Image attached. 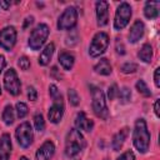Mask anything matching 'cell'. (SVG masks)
Here are the masks:
<instances>
[{
	"instance_id": "277c9868",
	"label": "cell",
	"mask_w": 160,
	"mask_h": 160,
	"mask_svg": "<svg viewBox=\"0 0 160 160\" xmlns=\"http://www.w3.org/2000/svg\"><path fill=\"white\" fill-rule=\"evenodd\" d=\"M91 98H92L91 106H92L94 114L98 118L106 120L109 118V110L106 106V100H105V95H104L102 90L99 88L91 86Z\"/></svg>"
},
{
	"instance_id": "f1b7e54d",
	"label": "cell",
	"mask_w": 160,
	"mask_h": 160,
	"mask_svg": "<svg viewBox=\"0 0 160 160\" xmlns=\"http://www.w3.org/2000/svg\"><path fill=\"white\" fill-rule=\"evenodd\" d=\"M79 41V36H78V32L75 30H70V34L66 36L65 39V44L69 45V46H74L75 44H78Z\"/></svg>"
},
{
	"instance_id": "ba28073f",
	"label": "cell",
	"mask_w": 160,
	"mask_h": 160,
	"mask_svg": "<svg viewBox=\"0 0 160 160\" xmlns=\"http://www.w3.org/2000/svg\"><path fill=\"white\" fill-rule=\"evenodd\" d=\"M131 6L128 2H121L115 12V19H114V29L115 30H122L130 21L131 18Z\"/></svg>"
},
{
	"instance_id": "8fae6325",
	"label": "cell",
	"mask_w": 160,
	"mask_h": 160,
	"mask_svg": "<svg viewBox=\"0 0 160 160\" xmlns=\"http://www.w3.org/2000/svg\"><path fill=\"white\" fill-rule=\"evenodd\" d=\"M16 42V30L14 26H6L0 30V46L10 51Z\"/></svg>"
},
{
	"instance_id": "4dcf8cb0",
	"label": "cell",
	"mask_w": 160,
	"mask_h": 160,
	"mask_svg": "<svg viewBox=\"0 0 160 160\" xmlns=\"http://www.w3.org/2000/svg\"><path fill=\"white\" fill-rule=\"evenodd\" d=\"M18 65H19V68H20L21 70H28V69L30 68V60H29V58H26V56L19 58Z\"/></svg>"
},
{
	"instance_id": "44dd1931",
	"label": "cell",
	"mask_w": 160,
	"mask_h": 160,
	"mask_svg": "<svg viewBox=\"0 0 160 160\" xmlns=\"http://www.w3.org/2000/svg\"><path fill=\"white\" fill-rule=\"evenodd\" d=\"M94 70H95V72H98L100 75H104V76L110 75L111 71H112L111 70V65H110L108 59H100V61L94 66Z\"/></svg>"
},
{
	"instance_id": "f35d334b",
	"label": "cell",
	"mask_w": 160,
	"mask_h": 160,
	"mask_svg": "<svg viewBox=\"0 0 160 160\" xmlns=\"http://www.w3.org/2000/svg\"><path fill=\"white\" fill-rule=\"evenodd\" d=\"M32 20H34V18H32V16L26 18V19H25V22H24V25H22V28H24V29H26V28L32 22Z\"/></svg>"
},
{
	"instance_id": "836d02e7",
	"label": "cell",
	"mask_w": 160,
	"mask_h": 160,
	"mask_svg": "<svg viewBox=\"0 0 160 160\" xmlns=\"http://www.w3.org/2000/svg\"><path fill=\"white\" fill-rule=\"evenodd\" d=\"M115 50H116V52L119 55H124L125 54V46H124V44H122V41L120 39H116V41H115Z\"/></svg>"
},
{
	"instance_id": "f546056e",
	"label": "cell",
	"mask_w": 160,
	"mask_h": 160,
	"mask_svg": "<svg viewBox=\"0 0 160 160\" xmlns=\"http://www.w3.org/2000/svg\"><path fill=\"white\" fill-rule=\"evenodd\" d=\"M138 70V65L135 62H125L121 65V71L124 74H132Z\"/></svg>"
},
{
	"instance_id": "d6986e66",
	"label": "cell",
	"mask_w": 160,
	"mask_h": 160,
	"mask_svg": "<svg viewBox=\"0 0 160 160\" xmlns=\"http://www.w3.org/2000/svg\"><path fill=\"white\" fill-rule=\"evenodd\" d=\"M54 50H55V45H54L52 42L48 44V45L44 48V50L40 52V56H39V65L46 66V65L50 62V60H51V58H52V55H54Z\"/></svg>"
},
{
	"instance_id": "7c38bea8",
	"label": "cell",
	"mask_w": 160,
	"mask_h": 160,
	"mask_svg": "<svg viewBox=\"0 0 160 160\" xmlns=\"http://www.w3.org/2000/svg\"><path fill=\"white\" fill-rule=\"evenodd\" d=\"M55 154V145L52 141L46 140L36 151V160H50Z\"/></svg>"
},
{
	"instance_id": "d590c367",
	"label": "cell",
	"mask_w": 160,
	"mask_h": 160,
	"mask_svg": "<svg viewBox=\"0 0 160 160\" xmlns=\"http://www.w3.org/2000/svg\"><path fill=\"white\" fill-rule=\"evenodd\" d=\"M160 68H156L155 69V72H154V82H155V86L156 88H160Z\"/></svg>"
},
{
	"instance_id": "b9f144b4",
	"label": "cell",
	"mask_w": 160,
	"mask_h": 160,
	"mask_svg": "<svg viewBox=\"0 0 160 160\" xmlns=\"http://www.w3.org/2000/svg\"><path fill=\"white\" fill-rule=\"evenodd\" d=\"M19 160H29V159H28V158H26V156H21V158H20V159H19Z\"/></svg>"
},
{
	"instance_id": "7402d4cb",
	"label": "cell",
	"mask_w": 160,
	"mask_h": 160,
	"mask_svg": "<svg viewBox=\"0 0 160 160\" xmlns=\"http://www.w3.org/2000/svg\"><path fill=\"white\" fill-rule=\"evenodd\" d=\"M138 56L140 60H142L144 62H151L152 60V48L150 44H144L140 49V51L138 52Z\"/></svg>"
},
{
	"instance_id": "e0dca14e",
	"label": "cell",
	"mask_w": 160,
	"mask_h": 160,
	"mask_svg": "<svg viewBox=\"0 0 160 160\" xmlns=\"http://www.w3.org/2000/svg\"><path fill=\"white\" fill-rule=\"evenodd\" d=\"M160 1H146L144 6V15L148 19H156L159 16Z\"/></svg>"
},
{
	"instance_id": "8992f818",
	"label": "cell",
	"mask_w": 160,
	"mask_h": 160,
	"mask_svg": "<svg viewBox=\"0 0 160 160\" xmlns=\"http://www.w3.org/2000/svg\"><path fill=\"white\" fill-rule=\"evenodd\" d=\"M108 46H109V36L106 32L100 31L94 35L89 46V54L92 58H98L106 51Z\"/></svg>"
},
{
	"instance_id": "d4e9b609",
	"label": "cell",
	"mask_w": 160,
	"mask_h": 160,
	"mask_svg": "<svg viewBox=\"0 0 160 160\" xmlns=\"http://www.w3.org/2000/svg\"><path fill=\"white\" fill-rule=\"evenodd\" d=\"M34 124H35V129L39 132H42L45 130V121H44V118L40 112H36L34 115Z\"/></svg>"
},
{
	"instance_id": "ffe728a7",
	"label": "cell",
	"mask_w": 160,
	"mask_h": 160,
	"mask_svg": "<svg viewBox=\"0 0 160 160\" xmlns=\"http://www.w3.org/2000/svg\"><path fill=\"white\" fill-rule=\"evenodd\" d=\"M59 62L65 70H71V68L74 66V62H75V58L69 51H61L59 54Z\"/></svg>"
},
{
	"instance_id": "9a60e30c",
	"label": "cell",
	"mask_w": 160,
	"mask_h": 160,
	"mask_svg": "<svg viewBox=\"0 0 160 160\" xmlns=\"http://www.w3.org/2000/svg\"><path fill=\"white\" fill-rule=\"evenodd\" d=\"M75 125H76L78 130H84V131L90 132L94 128V121L91 119H89L85 115V112L80 111V112H78V115L75 118Z\"/></svg>"
},
{
	"instance_id": "83f0119b",
	"label": "cell",
	"mask_w": 160,
	"mask_h": 160,
	"mask_svg": "<svg viewBox=\"0 0 160 160\" xmlns=\"http://www.w3.org/2000/svg\"><path fill=\"white\" fill-rule=\"evenodd\" d=\"M68 98H69V101H70V104H71L72 106H78V105H79V102H80V96L78 95L76 90L69 89V90H68Z\"/></svg>"
},
{
	"instance_id": "74e56055",
	"label": "cell",
	"mask_w": 160,
	"mask_h": 160,
	"mask_svg": "<svg viewBox=\"0 0 160 160\" xmlns=\"http://www.w3.org/2000/svg\"><path fill=\"white\" fill-rule=\"evenodd\" d=\"M159 104H160V101H159V99L155 101V104H154V111H155V115L159 118L160 116V110H159Z\"/></svg>"
},
{
	"instance_id": "7a4b0ae2",
	"label": "cell",
	"mask_w": 160,
	"mask_h": 160,
	"mask_svg": "<svg viewBox=\"0 0 160 160\" xmlns=\"http://www.w3.org/2000/svg\"><path fill=\"white\" fill-rule=\"evenodd\" d=\"M49 94L52 99V105L49 109L48 112V118L50 120V122L52 124H58L61 121L62 115H64V100H62V95L60 94V91L58 90L56 85H50L49 86Z\"/></svg>"
},
{
	"instance_id": "1f68e13d",
	"label": "cell",
	"mask_w": 160,
	"mask_h": 160,
	"mask_svg": "<svg viewBox=\"0 0 160 160\" xmlns=\"http://www.w3.org/2000/svg\"><path fill=\"white\" fill-rule=\"evenodd\" d=\"M118 94H119L118 85H116V84L110 85V86H109V89H108V98H109L110 100H114V99L118 96Z\"/></svg>"
},
{
	"instance_id": "5b68a950",
	"label": "cell",
	"mask_w": 160,
	"mask_h": 160,
	"mask_svg": "<svg viewBox=\"0 0 160 160\" xmlns=\"http://www.w3.org/2000/svg\"><path fill=\"white\" fill-rule=\"evenodd\" d=\"M49 26L46 24H39L36 25L32 31L30 32V36H29V40H28V44L29 46L32 49V50H39L46 41L48 36H49Z\"/></svg>"
},
{
	"instance_id": "cb8c5ba5",
	"label": "cell",
	"mask_w": 160,
	"mask_h": 160,
	"mask_svg": "<svg viewBox=\"0 0 160 160\" xmlns=\"http://www.w3.org/2000/svg\"><path fill=\"white\" fill-rule=\"evenodd\" d=\"M135 86H136V90H138L142 96L149 98V96L151 95V91H150V89L148 88V85L145 84L144 80H138L136 84H135Z\"/></svg>"
},
{
	"instance_id": "d6a6232c",
	"label": "cell",
	"mask_w": 160,
	"mask_h": 160,
	"mask_svg": "<svg viewBox=\"0 0 160 160\" xmlns=\"http://www.w3.org/2000/svg\"><path fill=\"white\" fill-rule=\"evenodd\" d=\"M116 160H135V155H134V152L131 150H128V151L122 152Z\"/></svg>"
},
{
	"instance_id": "4fadbf2b",
	"label": "cell",
	"mask_w": 160,
	"mask_h": 160,
	"mask_svg": "<svg viewBox=\"0 0 160 160\" xmlns=\"http://www.w3.org/2000/svg\"><path fill=\"white\" fill-rule=\"evenodd\" d=\"M96 19L99 26H105L109 21V4L106 1L96 2Z\"/></svg>"
},
{
	"instance_id": "52a82bcc",
	"label": "cell",
	"mask_w": 160,
	"mask_h": 160,
	"mask_svg": "<svg viewBox=\"0 0 160 160\" xmlns=\"http://www.w3.org/2000/svg\"><path fill=\"white\" fill-rule=\"evenodd\" d=\"M78 22V10L74 6L66 8L58 19L59 30H72Z\"/></svg>"
},
{
	"instance_id": "ac0fdd59",
	"label": "cell",
	"mask_w": 160,
	"mask_h": 160,
	"mask_svg": "<svg viewBox=\"0 0 160 160\" xmlns=\"http://www.w3.org/2000/svg\"><path fill=\"white\" fill-rule=\"evenodd\" d=\"M128 135H129V129H128V128H122L120 131H118V132L114 135L112 142H111L114 151H119V150L121 149V146H122V144L125 142Z\"/></svg>"
},
{
	"instance_id": "60d3db41",
	"label": "cell",
	"mask_w": 160,
	"mask_h": 160,
	"mask_svg": "<svg viewBox=\"0 0 160 160\" xmlns=\"http://www.w3.org/2000/svg\"><path fill=\"white\" fill-rule=\"evenodd\" d=\"M51 72H52V74H56V72H58V68L54 66L52 70H51ZM56 79H61V75H56Z\"/></svg>"
},
{
	"instance_id": "7bdbcfd3",
	"label": "cell",
	"mask_w": 160,
	"mask_h": 160,
	"mask_svg": "<svg viewBox=\"0 0 160 160\" xmlns=\"http://www.w3.org/2000/svg\"><path fill=\"white\" fill-rule=\"evenodd\" d=\"M0 95H1V88H0Z\"/></svg>"
},
{
	"instance_id": "30bf717a",
	"label": "cell",
	"mask_w": 160,
	"mask_h": 160,
	"mask_svg": "<svg viewBox=\"0 0 160 160\" xmlns=\"http://www.w3.org/2000/svg\"><path fill=\"white\" fill-rule=\"evenodd\" d=\"M4 86L9 91V94L12 95V96H16V95L20 94L21 84H20L18 74H16V71L14 69H9L5 72V75H4Z\"/></svg>"
},
{
	"instance_id": "5bb4252c",
	"label": "cell",
	"mask_w": 160,
	"mask_h": 160,
	"mask_svg": "<svg viewBox=\"0 0 160 160\" xmlns=\"http://www.w3.org/2000/svg\"><path fill=\"white\" fill-rule=\"evenodd\" d=\"M144 30H145L144 22L141 20H135L134 24L130 28V31H129V41L132 42V44L134 42H138L142 38Z\"/></svg>"
},
{
	"instance_id": "e575fe53",
	"label": "cell",
	"mask_w": 160,
	"mask_h": 160,
	"mask_svg": "<svg viewBox=\"0 0 160 160\" xmlns=\"http://www.w3.org/2000/svg\"><path fill=\"white\" fill-rule=\"evenodd\" d=\"M28 98L31 101H35L38 99V91H36V89L34 86H29L28 88Z\"/></svg>"
},
{
	"instance_id": "4316f807",
	"label": "cell",
	"mask_w": 160,
	"mask_h": 160,
	"mask_svg": "<svg viewBox=\"0 0 160 160\" xmlns=\"http://www.w3.org/2000/svg\"><path fill=\"white\" fill-rule=\"evenodd\" d=\"M118 96H119V99H120V101H121L122 104H126V102L130 100V98H131V91H130L129 88L124 86V88L119 91Z\"/></svg>"
},
{
	"instance_id": "9c48e42d",
	"label": "cell",
	"mask_w": 160,
	"mask_h": 160,
	"mask_svg": "<svg viewBox=\"0 0 160 160\" xmlns=\"http://www.w3.org/2000/svg\"><path fill=\"white\" fill-rule=\"evenodd\" d=\"M15 136H16V140H18L19 145L22 149L29 148L32 144V140H34V132H32L30 122L20 124L15 130Z\"/></svg>"
},
{
	"instance_id": "484cf974",
	"label": "cell",
	"mask_w": 160,
	"mask_h": 160,
	"mask_svg": "<svg viewBox=\"0 0 160 160\" xmlns=\"http://www.w3.org/2000/svg\"><path fill=\"white\" fill-rule=\"evenodd\" d=\"M15 110H16V116L19 119H24L28 115V105L25 102H16L15 105Z\"/></svg>"
},
{
	"instance_id": "603a6c76",
	"label": "cell",
	"mask_w": 160,
	"mask_h": 160,
	"mask_svg": "<svg viewBox=\"0 0 160 160\" xmlns=\"http://www.w3.org/2000/svg\"><path fill=\"white\" fill-rule=\"evenodd\" d=\"M4 122L6 125H11L14 122V119H15V114H14V109L11 105H6L2 110V115H1Z\"/></svg>"
},
{
	"instance_id": "2e32d148",
	"label": "cell",
	"mask_w": 160,
	"mask_h": 160,
	"mask_svg": "<svg viewBox=\"0 0 160 160\" xmlns=\"http://www.w3.org/2000/svg\"><path fill=\"white\" fill-rule=\"evenodd\" d=\"M11 139L9 134H2L0 138V160H9L11 154Z\"/></svg>"
},
{
	"instance_id": "3957f363",
	"label": "cell",
	"mask_w": 160,
	"mask_h": 160,
	"mask_svg": "<svg viewBox=\"0 0 160 160\" xmlns=\"http://www.w3.org/2000/svg\"><path fill=\"white\" fill-rule=\"evenodd\" d=\"M85 145L86 142L80 130L76 128L70 129L65 139V155L68 158H74L85 148Z\"/></svg>"
},
{
	"instance_id": "8d00e7d4",
	"label": "cell",
	"mask_w": 160,
	"mask_h": 160,
	"mask_svg": "<svg viewBox=\"0 0 160 160\" xmlns=\"http://www.w3.org/2000/svg\"><path fill=\"white\" fill-rule=\"evenodd\" d=\"M11 2L10 1H4V0H0V8H2V10H8L10 8Z\"/></svg>"
},
{
	"instance_id": "6da1fadb",
	"label": "cell",
	"mask_w": 160,
	"mask_h": 160,
	"mask_svg": "<svg viewBox=\"0 0 160 160\" xmlns=\"http://www.w3.org/2000/svg\"><path fill=\"white\" fill-rule=\"evenodd\" d=\"M132 142L136 150L141 154L146 152L150 146V132L148 130L146 121L144 119H138L135 121L134 132H132Z\"/></svg>"
},
{
	"instance_id": "ab89813d",
	"label": "cell",
	"mask_w": 160,
	"mask_h": 160,
	"mask_svg": "<svg viewBox=\"0 0 160 160\" xmlns=\"http://www.w3.org/2000/svg\"><path fill=\"white\" fill-rule=\"evenodd\" d=\"M5 65H6V62H5V58H4L2 55H0V74H1V71L4 70Z\"/></svg>"
}]
</instances>
